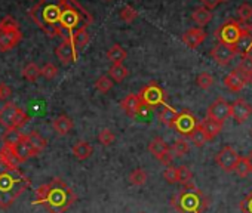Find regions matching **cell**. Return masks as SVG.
I'll return each mask as SVG.
<instances>
[{
  "label": "cell",
  "instance_id": "cell-1",
  "mask_svg": "<svg viewBox=\"0 0 252 213\" xmlns=\"http://www.w3.org/2000/svg\"><path fill=\"white\" fill-rule=\"evenodd\" d=\"M76 201L74 191L60 178L40 185L36 191L34 204L43 206L49 213H65Z\"/></svg>",
  "mask_w": 252,
  "mask_h": 213
},
{
  "label": "cell",
  "instance_id": "cell-2",
  "mask_svg": "<svg viewBox=\"0 0 252 213\" xmlns=\"http://www.w3.org/2000/svg\"><path fill=\"white\" fill-rule=\"evenodd\" d=\"M30 186V179L20 170L0 160V207L8 209Z\"/></svg>",
  "mask_w": 252,
  "mask_h": 213
},
{
  "label": "cell",
  "instance_id": "cell-3",
  "mask_svg": "<svg viewBox=\"0 0 252 213\" xmlns=\"http://www.w3.org/2000/svg\"><path fill=\"white\" fill-rule=\"evenodd\" d=\"M61 2L63 0H40L36 6L29 11V17L48 37L64 36L60 27V18L63 12Z\"/></svg>",
  "mask_w": 252,
  "mask_h": 213
},
{
  "label": "cell",
  "instance_id": "cell-4",
  "mask_svg": "<svg viewBox=\"0 0 252 213\" xmlns=\"http://www.w3.org/2000/svg\"><path fill=\"white\" fill-rule=\"evenodd\" d=\"M171 204L178 213H203L209 206V200L196 185L187 184L172 197Z\"/></svg>",
  "mask_w": 252,
  "mask_h": 213
},
{
  "label": "cell",
  "instance_id": "cell-5",
  "mask_svg": "<svg viewBox=\"0 0 252 213\" xmlns=\"http://www.w3.org/2000/svg\"><path fill=\"white\" fill-rule=\"evenodd\" d=\"M23 39L18 23L14 17L8 15L0 21V52L14 49Z\"/></svg>",
  "mask_w": 252,
  "mask_h": 213
},
{
  "label": "cell",
  "instance_id": "cell-6",
  "mask_svg": "<svg viewBox=\"0 0 252 213\" xmlns=\"http://www.w3.org/2000/svg\"><path fill=\"white\" fill-rule=\"evenodd\" d=\"M138 95L143 104L146 105V108H158V106L163 105L166 101L165 90L156 81H150L146 86H143Z\"/></svg>",
  "mask_w": 252,
  "mask_h": 213
},
{
  "label": "cell",
  "instance_id": "cell-7",
  "mask_svg": "<svg viewBox=\"0 0 252 213\" xmlns=\"http://www.w3.org/2000/svg\"><path fill=\"white\" fill-rule=\"evenodd\" d=\"M242 31H243V28L240 27V24L237 21H234V20H230V21H225L215 31V36L220 40V43H225V45L234 46L237 43V40L240 39Z\"/></svg>",
  "mask_w": 252,
  "mask_h": 213
},
{
  "label": "cell",
  "instance_id": "cell-8",
  "mask_svg": "<svg viewBox=\"0 0 252 213\" xmlns=\"http://www.w3.org/2000/svg\"><path fill=\"white\" fill-rule=\"evenodd\" d=\"M149 151L153 154L155 159H158L165 166H171V163L175 157L172 150L169 148V145L160 136H156L152 139V142L149 144Z\"/></svg>",
  "mask_w": 252,
  "mask_h": 213
},
{
  "label": "cell",
  "instance_id": "cell-9",
  "mask_svg": "<svg viewBox=\"0 0 252 213\" xmlns=\"http://www.w3.org/2000/svg\"><path fill=\"white\" fill-rule=\"evenodd\" d=\"M197 125H199V122H197V119L194 117V114H193L191 111H189V110H183V111L178 114L175 123L172 125V129H174L178 135L190 136L191 132L197 128Z\"/></svg>",
  "mask_w": 252,
  "mask_h": 213
},
{
  "label": "cell",
  "instance_id": "cell-10",
  "mask_svg": "<svg viewBox=\"0 0 252 213\" xmlns=\"http://www.w3.org/2000/svg\"><path fill=\"white\" fill-rule=\"evenodd\" d=\"M240 160V156L236 153V150L231 145H225L222 147L218 154L215 156V161L217 164L224 170V172H234L237 163Z\"/></svg>",
  "mask_w": 252,
  "mask_h": 213
},
{
  "label": "cell",
  "instance_id": "cell-11",
  "mask_svg": "<svg viewBox=\"0 0 252 213\" xmlns=\"http://www.w3.org/2000/svg\"><path fill=\"white\" fill-rule=\"evenodd\" d=\"M208 117L224 123L228 117H231V104H228L224 98H217L208 108Z\"/></svg>",
  "mask_w": 252,
  "mask_h": 213
},
{
  "label": "cell",
  "instance_id": "cell-12",
  "mask_svg": "<svg viewBox=\"0 0 252 213\" xmlns=\"http://www.w3.org/2000/svg\"><path fill=\"white\" fill-rule=\"evenodd\" d=\"M237 55L236 48L231 45H225V43H218L215 48H212L211 51V56L212 59L220 64V65H227L234 56Z\"/></svg>",
  "mask_w": 252,
  "mask_h": 213
},
{
  "label": "cell",
  "instance_id": "cell-13",
  "mask_svg": "<svg viewBox=\"0 0 252 213\" xmlns=\"http://www.w3.org/2000/svg\"><path fill=\"white\" fill-rule=\"evenodd\" d=\"M120 106H122V110L128 116H131V117L137 116V114H141L146 110V105L143 104V101H141L138 93H131V95L126 96L125 99H122Z\"/></svg>",
  "mask_w": 252,
  "mask_h": 213
},
{
  "label": "cell",
  "instance_id": "cell-14",
  "mask_svg": "<svg viewBox=\"0 0 252 213\" xmlns=\"http://www.w3.org/2000/svg\"><path fill=\"white\" fill-rule=\"evenodd\" d=\"M251 114H252V106L243 98H237L231 104V117L237 125H243L251 117Z\"/></svg>",
  "mask_w": 252,
  "mask_h": 213
},
{
  "label": "cell",
  "instance_id": "cell-15",
  "mask_svg": "<svg viewBox=\"0 0 252 213\" xmlns=\"http://www.w3.org/2000/svg\"><path fill=\"white\" fill-rule=\"evenodd\" d=\"M222 81H224V86L231 92H240L248 83H251V80L239 68H234L231 73H228Z\"/></svg>",
  "mask_w": 252,
  "mask_h": 213
},
{
  "label": "cell",
  "instance_id": "cell-16",
  "mask_svg": "<svg viewBox=\"0 0 252 213\" xmlns=\"http://www.w3.org/2000/svg\"><path fill=\"white\" fill-rule=\"evenodd\" d=\"M55 53L63 64H70V62H74L77 59V49L74 48L70 37H64V40L57 48Z\"/></svg>",
  "mask_w": 252,
  "mask_h": 213
},
{
  "label": "cell",
  "instance_id": "cell-17",
  "mask_svg": "<svg viewBox=\"0 0 252 213\" xmlns=\"http://www.w3.org/2000/svg\"><path fill=\"white\" fill-rule=\"evenodd\" d=\"M18 111H20V106H17L14 102L5 104L2 108H0V125H2L6 131H12Z\"/></svg>",
  "mask_w": 252,
  "mask_h": 213
},
{
  "label": "cell",
  "instance_id": "cell-18",
  "mask_svg": "<svg viewBox=\"0 0 252 213\" xmlns=\"http://www.w3.org/2000/svg\"><path fill=\"white\" fill-rule=\"evenodd\" d=\"M0 160H2L6 166L14 167V169H20V164L23 163L15 151L14 144H11V142H3L2 148H0Z\"/></svg>",
  "mask_w": 252,
  "mask_h": 213
},
{
  "label": "cell",
  "instance_id": "cell-19",
  "mask_svg": "<svg viewBox=\"0 0 252 213\" xmlns=\"http://www.w3.org/2000/svg\"><path fill=\"white\" fill-rule=\"evenodd\" d=\"M205 39H206V33H205V30L202 27L190 28L181 37V40L184 42V45L189 46L190 49H196Z\"/></svg>",
  "mask_w": 252,
  "mask_h": 213
},
{
  "label": "cell",
  "instance_id": "cell-20",
  "mask_svg": "<svg viewBox=\"0 0 252 213\" xmlns=\"http://www.w3.org/2000/svg\"><path fill=\"white\" fill-rule=\"evenodd\" d=\"M234 48H236V52L242 56H246L251 53V51H252V27L248 26L243 28L242 36L237 40V43L234 45Z\"/></svg>",
  "mask_w": 252,
  "mask_h": 213
},
{
  "label": "cell",
  "instance_id": "cell-21",
  "mask_svg": "<svg viewBox=\"0 0 252 213\" xmlns=\"http://www.w3.org/2000/svg\"><path fill=\"white\" fill-rule=\"evenodd\" d=\"M14 147H15V151H17V154H18V157L21 159L23 163L27 161L30 157H36L34 153H33V150H32V145H30V142L27 139V135H23L21 133V136L14 144Z\"/></svg>",
  "mask_w": 252,
  "mask_h": 213
},
{
  "label": "cell",
  "instance_id": "cell-22",
  "mask_svg": "<svg viewBox=\"0 0 252 213\" xmlns=\"http://www.w3.org/2000/svg\"><path fill=\"white\" fill-rule=\"evenodd\" d=\"M200 126H202V129L206 133L209 141L214 139L215 136H218L220 132L222 131V123H220V122H217V120H214L211 117H206L203 122H200Z\"/></svg>",
  "mask_w": 252,
  "mask_h": 213
},
{
  "label": "cell",
  "instance_id": "cell-23",
  "mask_svg": "<svg viewBox=\"0 0 252 213\" xmlns=\"http://www.w3.org/2000/svg\"><path fill=\"white\" fill-rule=\"evenodd\" d=\"M52 128L60 136H64V135L70 133V131L73 129V120L68 116H58L52 122Z\"/></svg>",
  "mask_w": 252,
  "mask_h": 213
},
{
  "label": "cell",
  "instance_id": "cell-24",
  "mask_svg": "<svg viewBox=\"0 0 252 213\" xmlns=\"http://www.w3.org/2000/svg\"><path fill=\"white\" fill-rule=\"evenodd\" d=\"M73 156L77 159V160H86L92 156V147L91 144H88L86 141H79L74 147H73Z\"/></svg>",
  "mask_w": 252,
  "mask_h": 213
},
{
  "label": "cell",
  "instance_id": "cell-25",
  "mask_svg": "<svg viewBox=\"0 0 252 213\" xmlns=\"http://www.w3.org/2000/svg\"><path fill=\"white\" fill-rule=\"evenodd\" d=\"M126 56H128V53L120 45H113L107 52V59L113 64H123Z\"/></svg>",
  "mask_w": 252,
  "mask_h": 213
},
{
  "label": "cell",
  "instance_id": "cell-26",
  "mask_svg": "<svg viewBox=\"0 0 252 213\" xmlns=\"http://www.w3.org/2000/svg\"><path fill=\"white\" fill-rule=\"evenodd\" d=\"M70 39H71L74 48H76V49H80V48H83V46H86V45L89 43V39H91V37H89V33H88L86 27H82V28H77V30L70 36Z\"/></svg>",
  "mask_w": 252,
  "mask_h": 213
},
{
  "label": "cell",
  "instance_id": "cell-27",
  "mask_svg": "<svg viewBox=\"0 0 252 213\" xmlns=\"http://www.w3.org/2000/svg\"><path fill=\"white\" fill-rule=\"evenodd\" d=\"M27 139L32 145V150L34 153V156H39L45 148H46V139L43 136H40L37 132H32L27 135Z\"/></svg>",
  "mask_w": 252,
  "mask_h": 213
},
{
  "label": "cell",
  "instance_id": "cell-28",
  "mask_svg": "<svg viewBox=\"0 0 252 213\" xmlns=\"http://www.w3.org/2000/svg\"><path fill=\"white\" fill-rule=\"evenodd\" d=\"M191 18L199 24V27H203V26L209 24V21L212 20V12H211V9L205 8V6H199L194 9Z\"/></svg>",
  "mask_w": 252,
  "mask_h": 213
},
{
  "label": "cell",
  "instance_id": "cell-29",
  "mask_svg": "<svg viewBox=\"0 0 252 213\" xmlns=\"http://www.w3.org/2000/svg\"><path fill=\"white\" fill-rule=\"evenodd\" d=\"M178 114H180V113H178L177 110H174L172 106L165 105V106H163V110H162V111H160V114H159V120H160L163 125H166V126L172 128V125L175 123V120H177Z\"/></svg>",
  "mask_w": 252,
  "mask_h": 213
},
{
  "label": "cell",
  "instance_id": "cell-30",
  "mask_svg": "<svg viewBox=\"0 0 252 213\" xmlns=\"http://www.w3.org/2000/svg\"><path fill=\"white\" fill-rule=\"evenodd\" d=\"M128 74H129V71L123 64H113L110 68V77L117 83L123 81L126 77H128Z\"/></svg>",
  "mask_w": 252,
  "mask_h": 213
},
{
  "label": "cell",
  "instance_id": "cell-31",
  "mask_svg": "<svg viewBox=\"0 0 252 213\" xmlns=\"http://www.w3.org/2000/svg\"><path fill=\"white\" fill-rule=\"evenodd\" d=\"M23 76L29 81H36L39 79V76H42V68H39L37 64L30 62L23 68Z\"/></svg>",
  "mask_w": 252,
  "mask_h": 213
},
{
  "label": "cell",
  "instance_id": "cell-32",
  "mask_svg": "<svg viewBox=\"0 0 252 213\" xmlns=\"http://www.w3.org/2000/svg\"><path fill=\"white\" fill-rule=\"evenodd\" d=\"M190 139H191L193 145H194V147H197V148H200V147H203L206 142H209V139H208L206 133L203 132V129H202L200 123H199V125H197V128L191 132Z\"/></svg>",
  "mask_w": 252,
  "mask_h": 213
},
{
  "label": "cell",
  "instance_id": "cell-33",
  "mask_svg": "<svg viewBox=\"0 0 252 213\" xmlns=\"http://www.w3.org/2000/svg\"><path fill=\"white\" fill-rule=\"evenodd\" d=\"M147 178H149L147 172H146L144 169H141V167H138V169H135V170H132V172L129 173V182H131L132 185H135V186L144 185V184L147 182Z\"/></svg>",
  "mask_w": 252,
  "mask_h": 213
},
{
  "label": "cell",
  "instance_id": "cell-34",
  "mask_svg": "<svg viewBox=\"0 0 252 213\" xmlns=\"http://www.w3.org/2000/svg\"><path fill=\"white\" fill-rule=\"evenodd\" d=\"M113 79L108 76H101L96 81H95V89L101 93H107L108 90H111L113 87Z\"/></svg>",
  "mask_w": 252,
  "mask_h": 213
},
{
  "label": "cell",
  "instance_id": "cell-35",
  "mask_svg": "<svg viewBox=\"0 0 252 213\" xmlns=\"http://www.w3.org/2000/svg\"><path fill=\"white\" fill-rule=\"evenodd\" d=\"M172 153H174V156L175 157H184L187 153H189V144L186 142V139H183V138H180V139H177L175 142H174V145H172Z\"/></svg>",
  "mask_w": 252,
  "mask_h": 213
},
{
  "label": "cell",
  "instance_id": "cell-36",
  "mask_svg": "<svg viewBox=\"0 0 252 213\" xmlns=\"http://www.w3.org/2000/svg\"><path fill=\"white\" fill-rule=\"evenodd\" d=\"M237 68H239V70L251 80V83H252V56H251V55L243 56V59L240 61V64H239Z\"/></svg>",
  "mask_w": 252,
  "mask_h": 213
},
{
  "label": "cell",
  "instance_id": "cell-37",
  "mask_svg": "<svg viewBox=\"0 0 252 213\" xmlns=\"http://www.w3.org/2000/svg\"><path fill=\"white\" fill-rule=\"evenodd\" d=\"M120 20L125 21V23H132L134 20H137L138 17V12L132 8V6H123L120 14H119Z\"/></svg>",
  "mask_w": 252,
  "mask_h": 213
},
{
  "label": "cell",
  "instance_id": "cell-38",
  "mask_svg": "<svg viewBox=\"0 0 252 213\" xmlns=\"http://www.w3.org/2000/svg\"><path fill=\"white\" fill-rule=\"evenodd\" d=\"M196 84L203 89V90H208L212 84H214V79L209 73H200L196 79Z\"/></svg>",
  "mask_w": 252,
  "mask_h": 213
},
{
  "label": "cell",
  "instance_id": "cell-39",
  "mask_svg": "<svg viewBox=\"0 0 252 213\" xmlns=\"http://www.w3.org/2000/svg\"><path fill=\"white\" fill-rule=\"evenodd\" d=\"M191 179H193V172L187 166H180L178 167V182L181 185H187V184H191Z\"/></svg>",
  "mask_w": 252,
  "mask_h": 213
},
{
  "label": "cell",
  "instance_id": "cell-40",
  "mask_svg": "<svg viewBox=\"0 0 252 213\" xmlns=\"http://www.w3.org/2000/svg\"><path fill=\"white\" fill-rule=\"evenodd\" d=\"M98 141H99L101 145L108 147V145H111L116 141V136H114V133L110 129H102L99 132V135H98Z\"/></svg>",
  "mask_w": 252,
  "mask_h": 213
},
{
  "label": "cell",
  "instance_id": "cell-41",
  "mask_svg": "<svg viewBox=\"0 0 252 213\" xmlns=\"http://www.w3.org/2000/svg\"><path fill=\"white\" fill-rule=\"evenodd\" d=\"M237 17L242 23H248L252 18V6L249 3H243L237 8Z\"/></svg>",
  "mask_w": 252,
  "mask_h": 213
},
{
  "label": "cell",
  "instance_id": "cell-42",
  "mask_svg": "<svg viewBox=\"0 0 252 213\" xmlns=\"http://www.w3.org/2000/svg\"><path fill=\"white\" fill-rule=\"evenodd\" d=\"M234 172H236V175L240 176V178H246V176L251 173V167H249V164H248L246 157H240V160H239V163H237Z\"/></svg>",
  "mask_w": 252,
  "mask_h": 213
},
{
  "label": "cell",
  "instance_id": "cell-43",
  "mask_svg": "<svg viewBox=\"0 0 252 213\" xmlns=\"http://www.w3.org/2000/svg\"><path fill=\"white\" fill-rule=\"evenodd\" d=\"M163 178L168 184H177L178 182V167L169 166L163 172Z\"/></svg>",
  "mask_w": 252,
  "mask_h": 213
},
{
  "label": "cell",
  "instance_id": "cell-44",
  "mask_svg": "<svg viewBox=\"0 0 252 213\" xmlns=\"http://www.w3.org/2000/svg\"><path fill=\"white\" fill-rule=\"evenodd\" d=\"M29 120H30L29 114H27L23 108H20V111H18V114H17V119H15V122H14V128H12V131H18V129H21L26 123H29Z\"/></svg>",
  "mask_w": 252,
  "mask_h": 213
},
{
  "label": "cell",
  "instance_id": "cell-45",
  "mask_svg": "<svg viewBox=\"0 0 252 213\" xmlns=\"http://www.w3.org/2000/svg\"><path fill=\"white\" fill-rule=\"evenodd\" d=\"M57 74H58V68H57V65H54L52 62H48V64H45V65H43V68H42V76H43L45 79L52 80Z\"/></svg>",
  "mask_w": 252,
  "mask_h": 213
},
{
  "label": "cell",
  "instance_id": "cell-46",
  "mask_svg": "<svg viewBox=\"0 0 252 213\" xmlns=\"http://www.w3.org/2000/svg\"><path fill=\"white\" fill-rule=\"evenodd\" d=\"M240 210L242 213H252V191L240 201Z\"/></svg>",
  "mask_w": 252,
  "mask_h": 213
},
{
  "label": "cell",
  "instance_id": "cell-47",
  "mask_svg": "<svg viewBox=\"0 0 252 213\" xmlns=\"http://www.w3.org/2000/svg\"><path fill=\"white\" fill-rule=\"evenodd\" d=\"M11 95H12V89L5 83H0V101H6Z\"/></svg>",
  "mask_w": 252,
  "mask_h": 213
},
{
  "label": "cell",
  "instance_id": "cell-48",
  "mask_svg": "<svg viewBox=\"0 0 252 213\" xmlns=\"http://www.w3.org/2000/svg\"><path fill=\"white\" fill-rule=\"evenodd\" d=\"M200 2H202L203 6L208 8V9H215V8L221 3L220 0H200Z\"/></svg>",
  "mask_w": 252,
  "mask_h": 213
},
{
  "label": "cell",
  "instance_id": "cell-49",
  "mask_svg": "<svg viewBox=\"0 0 252 213\" xmlns=\"http://www.w3.org/2000/svg\"><path fill=\"white\" fill-rule=\"evenodd\" d=\"M246 160H248V164H249V167H251V173H252V151H249V153H248Z\"/></svg>",
  "mask_w": 252,
  "mask_h": 213
},
{
  "label": "cell",
  "instance_id": "cell-50",
  "mask_svg": "<svg viewBox=\"0 0 252 213\" xmlns=\"http://www.w3.org/2000/svg\"><path fill=\"white\" fill-rule=\"evenodd\" d=\"M220 2H221V3H225V2H228V0H220Z\"/></svg>",
  "mask_w": 252,
  "mask_h": 213
},
{
  "label": "cell",
  "instance_id": "cell-51",
  "mask_svg": "<svg viewBox=\"0 0 252 213\" xmlns=\"http://www.w3.org/2000/svg\"><path fill=\"white\" fill-rule=\"evenodd\" d=\"M107 2H111V0H107Z\"/></svg>",
  "mask_w": 252,
  "mask_h": 213
},
{
  "label": "cell",
  "instance_id": "cell-52",
  "mask_svg": "<svg viewBox=\"0 0 252 213\" xmlns=\"http://www.w3.org/2000/svg\"><path fill=\"white\" fill-rule=\"evenodd\" d=\"M251 133H252V131H251Z\"/></svg>",
  "mask_w": 252,
  "mask_h": 213
}]
</instances>
